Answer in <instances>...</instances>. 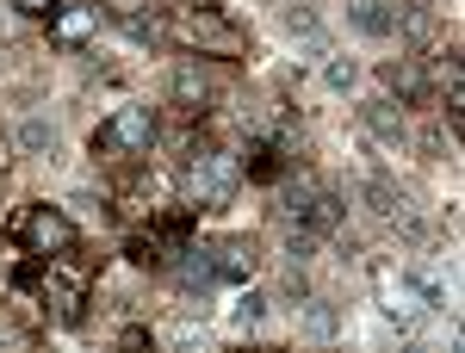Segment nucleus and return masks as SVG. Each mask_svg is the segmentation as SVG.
Masks as SVG:
<instances>
[{
	"mask_svg": "<svg viewBox=\"0 0 465 353\" xmlns=\"http://www.w3.org/2000/svg\"><path fill=\"white\" fill-rule=\"evenodd\" d=\"M162 44H180L186 56H223V63H236L249 50V32L223 6H174L162 19Z\"/></svg>",
	"mask_w": 465,
	"mask_h": 353,
	"instance_id": "f257e3e1",
	"label": "nucleus"
},
{
	"mask_svg": "<svg viewBox=\"0 0 465 353\" xmlns=\"http://www.w3.org/2000/svg\"><path fill=\"white\" fill-rule=\"evenodd\" d=\"M180 186L193 199V211H223L236 192H242V155L230 149H186V168H180Z\"/></svg>",
	"mask_w": 465,
	"mask_h": 353,
	"instance_id": "f03ea898",
	"label": "nucleus"
},
{
	"mask_svg": "<svg viewBox=\"0 0 465 353\" xmlns=\"http://www.w3.org/2000/svg\"><path fill=\"white\" fill-rule=\"evenodd\" d=\"M155 131H162V124H155V106H118L106 124L94 131V155H100V162H137V155L155 149Z\"/></svg>",
	"mask_w": 465,
	"mask_h": 353,
	"instance_id": "7ed1b4c3",
	"label": "nucleus"
},
{
	"mask_svg": "<svg viewBox=\"0 0 465 353\" xmlns=\"http://www.w3.org/2000/svg\"><path fill=\"white\" fill-rule=\"evenodd\" d=\"M13 236L32 248L37 260H56V254H74L81 242V230H74L69 211H56V205H25V211L13 217Z\"/></svg>",
	"mask_w": 465,
	"mask_h": 353,
	"instance_id": "20e7f679",
	"label": "nucleus"
},
{
	"mask_svg": "<svg viewBox=\"0 0 465 353\" xmlns=\"http://www.w3.org/2000/svg\"><path fill=\"white\" fill-rule=\"evenodd\" d=\"M360 131L372 142H385V149H403V142H410V118H403L397 100L372 93V100H360Z\"/></svg>",
	"mask_w": 465,
	"mask_h": 353,
	"instance_id": "39448f33",
	"label": "nucleus"
},
{
	"mask_svg": "<svg viewBox=\"0 0 465 353\" xmlns=\"http://www.w3.org/2000/svg\"><path fill=\"white\" fill-rule=\"evenodd\" d=\"M379 81H385V100H397V106H422V100H429V69H422L416 56L385 63V69H379Z\"/></svg>",
	"mask_w": 465,
	"mask_h": 353,
	"instance_id": "423d86ee",
	"label": "nucleus"
},
{
	"mask_svg": "<svg viewBox=\"0 0 465 353\" xmlns=\"http://www.w3.org/2000/svg\"><path fill=\"white\" fill-rule=\"evenodd\" d=\"M205 254H212V273H217V279H236V285L261 267V242H254V236H223V242L205 248Z\"/></svg>",
	"mask_w": 465,
	"mask_h": 353,
	"instance_id": "0eeeda50",
	"label": "nucleus"
},
{
	"mask_svg": "<svg viewBox=\"0 0 465 353\" xmlns=\"http://www.w3.org/2000/svg\"><path fill=\"white\" fill-rule=\"evenodd\" d=\"M94 32H100V6L94 0H74V6H56L50 13V44H63V50L87 44Z\"/></svg>",
	"mask_w": 465,
	"mask_h": 353,
	"instance_id": "6e6552de",
	"label": "nucleus"
},
{
	"mask_svg": "<svg viewBox=\"0 0 465 353\" xmlns=\"http://www.w3.org/2000/svg\"><path fill=\"white\" fill-rule=\"evenodd\" d=\"M81 304H87V285H81V273H50L44 279V310L56 322H81Z\"/></svg>",
	"mask_w": 465,
	"mask_h": 353,
	"instance_id": "1a4fd4ad",
	"label": "nucleus"
},
{
	"mask_svg": "<svg viewBox=\"0 0 465 353\" xmlns=\"http://www.w3.org/2000/svg\"><path fill=\"white\" fill-rule=\"evenodd\" d=\"M434 13H440V0H410V6H397L391 32L410 44V50H429L434 44Z\"/></svg>",
	"mask_w": 465,
	"mask_h": 353,
	"instance_id": "9d476101",
	"label": "nucleus"
},
{
	"mask_svg": "<svg viewBox=\"0 0 465 353\" xmlns=\"http://www.w3.org/2000/svg\"><path fill=\"white\" fill-rule=\"evenodd\" d=\"M168 93H174V106H186V112H205L217 100V81L199 63H180L174 69V81H168Z\"/></svg>",
	"mask_w": 465,
	"mask_h": 353,
	"instance_id": "9b49d317",
	"label": "nucleus"
},
{
	"mask_svg": "<svg viewBox=\"0 0 465 353\" xmlns=\"http://www.w3.org/2000/svg\"><path fill=\"white\" fill-rule=\"evenodd\" d=\"M298 310H304V317H298V335H304V341H341V304L304 298Z\"/></svg>",
	"mask_w": 465,
	"mask_h": 353,
	"instance_id": "f8f14e48",
	"label": "nucleus"
},
{
	"mask_svg": "<svg viewBox=\"0 0 465 353\" xmlns=\"http://www.w3.org/2000/svg\"><path fill=\"white\" fill-rule=\"evenodd\" d=\"M391 19H397L391 0H348V25L360 37H391Z\"/></svg>",
	"mask_w": 465,
	"mask_h": 353,
	"instance_id": "ddd939ff",
	"label": "nucleus"
},
{
	"mask_svg": "<svg viewBox=\"0 0 465 353\" xmlns=\"http://www.w3.org/2000/svg\"><path fill=\"white\" fill-rule=\"evenodd\" d=\"M13 142H19L25 155H50V149H56V124L32 112V118H19V131H13Z\"/></svg>",
	"mask_w": 465,
	"mask_h": 353,
	"instance_id": "4468645a",
	"label": "nucleus"
},
{
	"mask_svg": "<svg viewBox=\"0 0 465 353\" xmlns=\"http://www.w3.org/2000/svg\"><path fill=\"white\" fill-rule=\"evenodd\" d=\"M354 192H360V205H366L372 217H397V211H403V199H397L391 180H360Z\"/></svg>",
	"mask_w": 465,
	"mask_h": 353,
	"instance_id": "2eb2a0df",
	"label": "nucleus"
},
{
	"mask_svg": "<svg viewBox=\"0 0 465 353\" xmlns=\"http://www.w3.org/2000/svg\"><path fill=\"white\" fill-rule=\"evenodd\" d=\"M261 322H267V298H261V291H242V298H236V328L249 335Z\"/></svg>",
	"mask_w": 465,
	"mask_h": 353,
	"instance_id": "dca6fc26",
	"label": "nucleus"
},
{
	"mask_svg": "<svg viewBox=\"0 0 465 353\" xmlns=\"http://www.w3.org/2000/svg\"><path fill=\"white\" fill-rule=\"evenodd\" d=\"M286 25H292V32H304V44L322 37L317 32V0H292V6H286Z\"/></svg>",
	"mask_w": 465,
	"mask_h": 353,
	"instance_id": "f3484780",
	"label": "nucleus"
},
{
	"mask_svg": "<svg viewBox=\"0 0 465 353\" xmlns=\"http://www.w3.org/2000/svg\"><path fill=\"white\" fill-rule=\"evenodd\" d=\"M124 32L137 44H162V13H124Z\"/></svg>",
	"mask_w": 465,
	"mask_h": 353,
	"instance_id": "a211bd4d",
	"label": "nucleus"
},
{
	"mask_svg": "<svg viewBox=\"0 0 465 353\" xmlns=\"http://www.w3.org/2000/svg\"><path fill=\"white\" fill-rule=\"evenodd\" d=\"M329 87H335V93H348V87H360V63L354 56H329Z\"/></svg>",
	"mask_w": 465,
	"mask_h": 353,
	"instance_id": "6ab92c4d",
	"label": "nucleus"
},
{
	"mask_svg": "<svg viewBox=\"0 0 465 353\" xmlns=\"http://www.w3.org/2000/svg\"><path fill=\"white\" fill-rule=\"evenodd\" d=\"M6 6H13V13H25V19H50L63 0H6Z\"/></svg>",
	"mask_w": 465,
	"mask_h": 353,
	"instance_id": "aec40b11",
	"label": "nucleus"
},
{
	"mask_svg": "<svg viewBox=\"0 0 465 353\" xmlns=\"http://www.w3.org/2000/svg\"><path fill=\"white\" fill-rule=\"evenodd\" d=\"M280 298H286V304H304V298H311V285H304V273H286V285H280Z\"/></svg>",
	"mask_w": 465,
	"mask_h": 353,
	"instance_id": "412c9836",
	"label": "nucleus"
},
{
	"mask_svg": "<svg viewBox=\"0 0 465 353\" xmlns=\"http://www.w3.org/2000/svg\"><path fill=\"white\" fill-rule=\"evenodd\" d=\"M6 149H13V142H6V137H0V162H6Z\"/></svg>",
	"mask_w": 465,
	"mask_h": 353,
	"instance_id": "4be33fe9",
	"label": "nucleus"
}]
</instances>
